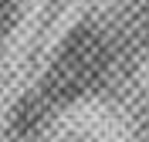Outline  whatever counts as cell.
<instances>
[{"label":"cell","instance_id":"cell-1","mask_svg":"<svg viewBox=\"0 0 149 142\" xmlns=\"http://www.w3.org/2000/svg\"><path fill=\"white\" fill-rule=\"evenodd\" d=\"M102 64H105V54H102L98 37L92 30H74L47 68V78L41 85V98L47 105L78 98L81 91H88V85H95Z\"/></svg>","mask_w":149,"mask_h":142},{"label":"cell","instance_id":"cell-2","mask_svg":"<svg viewBox=\"0 0 149 142\" xmlns=\"http://www.w3.org/2000/svg\"><path fill=\"white\" fill-rule=\"evenodd\" d=\"M17 0H0V37H7L17 27Z\"/></svg>","mask_w":149,"mask_h":142}]
</instances>
